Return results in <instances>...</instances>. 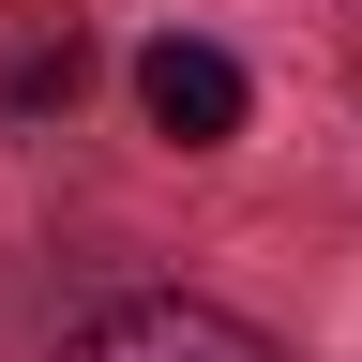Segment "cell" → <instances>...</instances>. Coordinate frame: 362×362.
<instances>
[{
  "label": "cell",
  "mask_w": 362,
  "mask_h": 362,
  "mask_svg": "<svg viewBox=\"0 0 362 362\" xmlns=\"http://www.w3.org/2000/svg\"><path fill=\"white\" fill-rule=\"evenodd\" d=\"M61 362H272L242 317H211V302H106Z\"/></svg>",
  "instance_id": "cell-2"
},
{
  "label": "cell",
  "mask_w": 362,
  "mask_h": 362,
  "mask_svg": "<svg viewBox=\"0 0 362 362\" xmlns=\"http://www.w3.org/2000/svg\"><path fill=\"white\" fill-rule=\"evenodd\" d=\"M136 106H151V136H181V151H226L242 136V61L197 30H166L151 61H136Z\"/></svg>",
  "instance_id": "cell-1"
}]
</instances>
